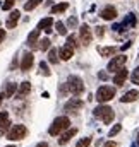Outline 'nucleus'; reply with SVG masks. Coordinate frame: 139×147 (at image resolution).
Segmentation results:
<instances>
[{
    "label": "nucleus",
    "mask_w": 139,
    "mask_h": 147,
    "mask_svg": "<svg viewBox=\"0 0 139 147\" xmlns=\"http://www.w3.org/2000/svg\"><path fill=\"white\" fill-rule=\"evenodd\" d=\"M70 125V120L67 116H60V118H57L53 123H52V127H50V135H60V132H64V130H67Z\"/></svg>",
    "instance_id": "nucleus-1"
},
{
    "label": "nucleus",
    "mask_w": 139,
    "mask_h": 147,
    "mask_svg": "<svg viewBox=\"0 0 139 147\" xmlns=\"http://www.w3.org/2000/svg\"><path fill=\"white\" fill-rule=\"evenodd\" d=\"M93 113H95L96 118H102V121H103L105 125L112 123V120H113V110L110 106H106V105H100L98 108H95Z\"/></svg>",
    "instance_id": "nucleus-2"
},
{
    "label": "nucleus",
    "mask_w": 139,
    "mask_h": 147,
    "mask_svg": "<svg viewBox=\"0 0 139 147\" xmlns=\"http://www.w3.org/2000/svg\"><path fill=\"white\" fill-rule=\"evenodd\" d=\"M67 89H69L74 96H77V94H81V92L84 91V84H82V80H81L79 77L70 75L69 80H67Z\"/></svg>",
    "instance_id": "nucleus-3"
},
{
    "label": "nucleus",
    "mask_w": 139,
    "mask_h": 147,
    "mask_svg": "<svg viewBox=\"0 0 139 147\" xmlns=\"http://www.w3.org/2000/svg\"><path fill=\"white\" fill-rule=\"evenodd\" d=\"M28 135V128L24 127V125H14L10 130H9V134H7V137L10 139V140H21V139H24Z\"/></svg>",
    "instance_id": "nucleus-4"
},
{
    "label": "nucleus",
    "mask_w": 139,
    "mask_h": 147,
    "mask_svg": "<svg viewBox=\"0 0 139 147\" xmlns=\"http://www.w3.org/2000/svg\"><path fill=\"white\" fill-rule=\"evenodd\" d=\"M113 96H115V89L110 87V86H102L98 89V92H96V99L100 103H106V101L113 99Z\"/></svg>",
    "instance_id": "nucleus-5"
},
{
    "label": "nucleus",
    "mask_w": 139,
    "mask_h": 147,
    "mask_svg": "<svg viewBox=\"0 0 139 147\" xmlns=\"http://www.w3.org/2000/svg\"><path fill=\"white\" fill-rule=\"evenodd\" d=\"M125 62H127V57H125V55H119V57H115V58L110 60L108 70H110V72H117V70H120V69L124 67Z\"/></svg>",
    "instance_id": "nucleus-6"
},
{
    "label": "nucleus",
    "mask_w": 139,
    "mask_h": 147,
    "mask_svg": "<svg viewBox=\"0 0 139 147\" xmlns=\"http://www.w3.org/2000/svg\"><path fill=\"white\" fill-rule=\"evenodd\" d=\"M79 36H81L82 45H89V43H91L93 34H91V29H89V26H88V24H82V26L79 28Z\"/></svg>",
    "instance_id": "nucleus-7"
},
{
    "label": "nucleus",
    "mask_w": 139,
    "mask_h": 147,
    "mask_svg": "<svg viewBox=\"0 0 139 147\" xmlns=\"http://www.w3.org/2000/svg\"><path fill=\"white\" fill-rule=\"evenodd\" d=\"M33 63H35V55L33 53H24V57H22V60H21V70H29L31 67H33Z\"/></svg>",
    "instance_id": "nucleus-8"
},
{
    "label": "nucleus",
    "mask_w": 139,
    "mask_h": 147,
    "mask_svg": "<svg viewBox=\"0 0 139 147\" xmlns=\"http://www.w3.org/2000/svg\"><path fill=\"white\" fill-rule=\"evenodd\" d=\"M19 17H21V12L19 10H12L10 16H9V19H7V22H5V26L9 29H14L17 26V22H19Z\"/></svg>",
    "instance_id": "nucleus-9"
},
{
    "label": "nucleus",
    "mask_w": 139,
    "mask_h": 147,
    "mask_svg": "<svg viewBox=\"0 0 139 147\" xmlns=\"http://www.w3.org/2000/svg\"><path fill=\"white\" fill-rule=\"evenodd\" d=\"M100 16L103 17L105 21H112V19H115V17H117V10H115V7L108 5V7H105L103 10L100 12Z\"/></svg>",
    "instance_id": "nucleus-10"
},
{
    "label": "nucleus",
    "mask_w": 139,
    "mask_h": 147,
    "mask_svg": "<svg viewBox=\"0 0 139 147\" xmlns=\"http://www.w3.org/2000/svg\"><path fill=\"white\" fill-rule=\"evenodd\" d=\"M76 134H77V128H67V132L60 135V139H59V144H60V146H65L70 139L76 135Z\"/></svg>",
    "instance_id": "nucleus-11"
},
{
    "label": "nucleus",
    "mask_w": 139,
    "mask_h": 147,
    "mask_svg": "<svg viewBox=\"0 0 139 147\" xmlns=\"http://www.w3.org/2000/svg\"><path fill=\"white\" fill-rule=\"evenodd\" d=\"M127 75H129V72L122 67L120 70H117V74H115V77H113V82L117 84V86H122L124 82H125V79H127Z\"/></svg>",
    "instance_id": "nucleus-12"
},
{
    "label": "nucleus",
    "mask_w": 139,
    "mask_h": 147,
    "mask_svg": "<svg viewBox=\"0 0 139 147\" xmlns=\"http://www.w3.org/2000/svg\"><path fill=\"white\" fill-rule=\"evenodd\" d=\"M72 57H74V48L70 45H65L60 48V58L62 60H70Z\"/></svg>",
    "instance_id": "nucleus-13"
},
{
    "label": "nucleus",
    "mask_w": 139,
    "mask_h": 147,
    "mask_svg": "<svg viewBox=\"0 0 139 147\" xmlns=\"http://www.w3.org/2000/svg\"><path fill=\"white\" fill-rule=\"evenodd\" d=\"M52 24H53V19H52V17L41 19L40 24H38V29H40V31H46V33H50V31H52Z\"/></svg>",
    "instance_id": "nucleus-14"
},
{
    "label": "nucleus",
    "mask_w": 139,
    "mask_h": 147,
    "mask_svg": "<svg viewBox=\"0 0 139 147\" xmlns=\"http://www.w3.org/2000/svg\"><path fill=\"white\" fill-rule=\"evenodd\" d=\"M139 98V91H129V92H125L122 98H120V101L122 103H132V101H136Z\"/></svg>",
    "instance_id": "nucleus-15"
},
{
    "label": "nucleus",
    "mask_w": 139,
    "mask_h": 147,
    "mask_svg": "<svg viewBox=\"0 0 139 147\" xmlns=\"http://www.w3.org/2000/svg\"><path fill=\"white\" fill-rule=\"evenodd\" d=\"M82 108V101L81 99H77V98H74V99H70L69 103L65 105V110L70 111V110H81Z\"/></svg>",
    "instance_id": "nucleus-16"
},
{
    "label": "nucleus",
    "mask_w": 139,
    "mask_h": 147,
    "mask_svg": "<svg viewBox=\"0 0 139 147\" xmlns=\"http://www.w3.org/2000/svg\"><path fill=\"white\" fill-rule=\"evenodd\" d=\"M29 91H31V84L26 80V82H22L21 84V87L17 89V92H19V98H24V96H28L29 94Z\"/></svg>",
    "instance_id": "nucleus-17"
},
{
    "label": "nucleus",
    "mask_w": 139,
    "mask_h": 147,
    "mask_svg": "<svg viewBox=\"0 0 139 147\" xmlns=\"http://www.w3.org/2000/svg\"><path fill=\"white\" fill-rule=\"evenodd\" d=\"M38 34H40V29H35V31L29 33V36H28V45H29L31 48H38V45H36V41H38Z\"/></svg>",
    "instance_id": "nucleus-18"
},
{
    "label": "nucleus",
    "mask_w": 139,
    "mask_h": 147,
    "mask_svg": "<svg viewBox=\"0 0 139 147\" xmlns=\"http://www.w3.org/2000/svg\"><path fill=\"white\" fill-rule=\"evenodd\" d=\"M122 26H124V29H125V28H134V26H136V16H134V14H129V16L125 17V21H124Z\"/></svg>",
    "instance_id": "nucleus-19"
},
{
    "label": "nucleus",
    "mask_w": 139,
    "mask_h": 147,
    "mask_svg": "<svg viewBox=\"0 0 139 147\" xmlns=\"http://www.w3.org/2000/svg\"><path fill=\"white\" fill-rule=\"evenodd\" d=\"M98 51H100L102 57H110V55H113L117 51V48L115 46H106V48H98Z\"/></svg>",
    "instance_id": "nucleus-20"
},
{
    "label": "nucleus",
    "mask_w": 139,
    "mask_h": 147,
    "mask_svg": "<svg viewBox=\"0 0 139 147\" xmlns=\"http://www.w3.org/2000/svg\"><path fill=\"white\" fill-rule=\"evenodd\" d=\"M41 2H43V0H28V2L24 3V10H28V12L33 10V9H36V7L41 3Z\"/></svg>",
    "instance_id": "nucleus-21"
},
{
    "label": "nucleus",
    "mask_w": 139,
    "mask_h": 147,
    "mask_svg": "<svg viewBox=\"0 0 139 147\" xmlns=\"http://www.w3.org/2000/svg\"><path fill=\"white\" fill-rule=\"evenodd\" d=\"M67 3L64 2V3H57V5H53L52 7V14H59V12H64V10H67Z\"/></svg>",
    "instance_id": "nucleus-22"
},
{
    "label": "nucleus",
    "mask_w": 139,
    "mask_h": 147,
    "mask_svg": "<svg viewBox=\"0 0 139 147\" xmlns=\"http://www.w3.org/2000/svg\"><path fill=\"white\" fill-rule=\"evenodd\" d=\"M9 127V115H7V111H3V113H0V128H7Z\"/></svg>",
    "instance_id": "nucleus-23"
},
{
    "label": "nucleus",
    "mask_w": 139,
    "mask_h": 147,
    "mask_svg": "<svg viewBox=\"0 0 139 147\" xmlns=\"http://www.w3.org/2000/svg\"><path fill=\"white\" fill-rule=\"evenodd\" d=\"M50 45H52V41H50L48 38H43V39L40 41V45H38V48L45 51V50H48V48H50Z\"/></svg>",
    "instance_id": "nucleus-24"
},
{
    "label": "nucleus",
    "mask_w": 139,
    "mask_h": 147,
    "mask_svg": "<svg viewBox=\"0 0 139 147\" xmlns=\"http://www.w3.org/2000/svg\"><path fill=\"white\" fill-rule=\"evenodd\" d=\"M16 91H17V86L16 84H9L7 86V91H5V98H12Z\"/></svg>",
    "instance_id": "nucleus-25"
},
{
    "label": "nucleus",
    "mask_w": 139,
    "mask_h": 147,
    "mask_svg": "<svg viewBox=\"0 0 139 147\" xmlns=\"http://www.w3.org/2000/svg\"><path fill=\"white\" fill-rule=\"evenodd\" d=\"M55 28H57L59 34H62V36H65V34H67V29H65V24H64V22H60V21H59V22L55 24Z\"/></svg>",
    "instance_id": "nucleus-26"
},
{
    "label": "nucleus",
    "mask_w": 139,
    "mask_h": 147,
    "mask_svg": "<svg viewBox=\"0 0 139 147\" xmlns=\"http://www.w3.org/2000/svg\"><path fill=\"white\" fill-rule=\"evenodd\" d=\"M48 60L52 62V63H57L59 62V57H57V50H50V53H48Z\"/></svg>",
    "instance_id": "nucleus-27"
},
{
    "label": "nucleus",
    "mask_w": 139,
    "mask_h": 147,
    "mask_svg": "<svg viewBox=\"0 0 139 147\" xmlns=\"http://www.w3.org/2000/svg\"><path fill=\"white\" fill-rule=\"evenodd\" d=\"M89 144H91V139H89V137H84V139H81V140L77 142L76 147H88Z\"/></svg>",
    "instance_id": "nucleus-28"
},
{
    "label": "nucleus",
    "mask_w": 139,
    "mask_h": 147,
    "mask_svg": "<svg viewBox=\"0 0 139 147\" xmlns=\"http://www.w3.org/2000/svg\"><path fill=\"white\" fill-rule=\"evenodd\" d=\"M131 80H132V84H139V67L132 72V75H131Z\"/></svg>",
    "instance_id": "nucleus-29"
},
{
    "label": "nucleus",
    "mask_w": 139,
    "mask_h": 147,
    "mask_svg": "<svg viewBox=\"0 0 139 147\" xmlns=\"http://www.w3.org/2000/svg\"><path fill=\"white\" fill-rule=\"evenodd\" d=\"M120 128H122L120 125H115V127H113V128H112V130L108 132V137H115V135H117V134L120 132Z\"/></svg>",
    "instance_id": "nucleus-30"
},
{
    "label": "nucleus",
    "mask_w": 139,
    "mask_h": 147,
    "mask_svg": "<svg viewBox=\"0 0 139 147\" xmlns=\"http://www.w3.org/2000/svg\"><path fill=\"white\" fill-rule=\"evenodd\" d=\"M14 3H16V0H5L3 2V10H10L14 7Z\"/></svg>",
    "instance_id": "nucleus-31"
},
{
    "label": "nucleus",
    "mask_w": 139,
    "mask_h": 147,
    "mask_svg": "<svg viewBox=\"0 0 139 147\" xmlns=\"http://www.w3.org/2000/svg\"><path fill=\"white\" fill-rule=\"evenodd\" d=\"M67 45H70L72 48H76V46H77V43H76V36H74V34L67 36Z\"/></svg>",
    "instance_id": "nucleus-32"
},
{
    "label": "nucleus",
    "mask_w": 139,
    "mask_h": 147,
    "mask_svg": "<svg viewBox=\"0 0 139 147\" xmlns=\"http://www.w3.org/2000/svg\"><path fill=\"white\" fill-rule=\"evenodd\" d=\"M40 67H41V70H43L45 75H50V70H48V67H46V63H45V62H41V63H40Z\"/></svg>",
    "instance_id": "nucleus-33"
},
{
    "label": "nucleus",
    "mask_w": 139,
    "mask_h": 147,
    "mask_svg": "<svg viewBox=\"0 0 139 147\" xmlns=\"http://www.w3.org/2000/svg\"><path fill=\"white\" fill-rule=\"evenodd\" d=\"M96 34H98V36H103V34H105V28H102V26H100V28H96Z\"/></svg>",
    "instance_id": "nucleus-34"
},
{
    "label": "nucleus",
    "mask_w": 139,
    "mask_h": 147,
    "mask_svg": "<svg viewBox=\"0 0 139 147\" xmlns=\"http://www.w3.org/2000/svg\"><path fill=\"white\" fill-rule=\"evenodd\" d=\"M76 24H77V19H76V17H70L69 19V26H76Z\"/></svg>",
    "instance_id": "nucleus-35"
},
{
    "label": "nucleus",
    "mask_w": 139,
    "mask_h": 147,
    "mask_svg": "<svg viewBox=\"0 0 139 147\" xmlns=\"http://www.w3.org/2000/svg\"><path fill=\"white\" fill-rule=\"evenodd\" d=\"M103 147H119V146H117L115 142H106V144H105Z\"/></svg>",
    "instance_id": "nucleus-36"
},
{
    "label": "nucleus",
    "mask_w": 139,
    "mask_h": 147,
    "mask_svg": "<svg viewBox=\"0 0 139 147\" xmlns=\"http://www.w3.org/2000/svg\"><path fill=\"white\" fill-rule=\"evenodd\" d=\"M3 38H5V31H3V29H0V43L3 41Z\"/></svg>",
    "instance_id": "nucleus-37"
},
{
    "label": "nucleus",
    "mask_w": 139,
    "mask_h": 147,
    "mask_svg": "<svg viewBox=\"0 0 139 147\" xmlns=\"http://www.w3.org/2000/svg\"><path fill=\"white\" fill-rule=\"evenodd\" d=\"M98 77H100V79H103V80H105V79H106V74H105V72H100V74H98Z\"/></svg>",
    "instance_id": "nucleus-38"
},
{
    "label": "nucleus",
    "mask_w": 139,
    "mask_h": 147,
    "mask_svg": "<svg viewBox=\"0 0 139 147\" xmlns=\"http://www.w3.org/2000/svg\"><path fill=\"white\" fill-rule=\"evenodd\" d=\"M36 147H48V144H46V142H40Z\"/></svg>",
    "instance_id": "nucleus-39"
},
{
    "label": "nucleus",
    "mask_w": 139,
    "mask_h": 147,
    "mask_svg": "<svg viewBox=\"0 0 139 147\" xmlns=\"http://www.w3.org/2000/svg\"><path fill=\"white\" fill-rule=\"evenodd\" d=\"M129 46H131V41H129V43H125V45H124V46H122V50H127V48H129Z\"/></svg>",
    "instance_id": "nucleus-40"
},
{
    "label": "nucleus",
    "mask_w": 139,
    "mask_h": 147,
    "mask_svg": "<svg viewBox=\"0 0 139 147\" xmlns=\"http://www.w3.org/2000/svg\"><path fill=\"white\" fill-rule=\"evenodd\" d=\"M5 98V92H0V105H2V99Z\"/></svg>",
    "instance_id": "nucleus-41"
},
{
    "label": "nucleus",
    "mask_w": 139,
    "mask_h": 147,
    "mask_svg": "<svg viewBox=\"0 0 139 147\" xmlns=\"http://www.w3.org/2000/svg\"><path fill=\"white\" fill-rule=\"evenodd\" d=\"M138 146H139V135H138Z\"/></svg>",
    "instance_id": "nucleus-42"
}]
</instances>
